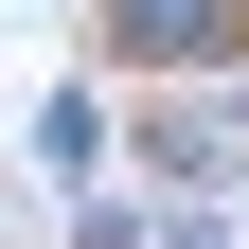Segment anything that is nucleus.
Instances as JSON below:
<instances>
[{
    "mask_svg": "<svg viewBox=\"0 0 249 249\" xmlns=\"http://www.w3.org/2000/svg\"><path fill=\"white\" fill-rule=\"evenodd\" d=\"M124 53H160V71H196V53H249V0H107Z\"/></svg>",
    "mask_w": 249,
    "mask_h": 249,
    "instance_id": "1",
    "label": "nucleus"
}]
</instances>
